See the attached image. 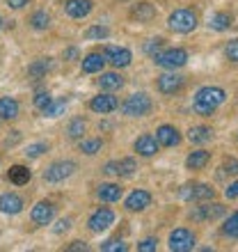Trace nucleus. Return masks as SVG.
<instances>
[{
    "instance_id": "nucleus-1",
    "label": "nucleus",
    "mask_w": 238,
    "mask_h": 252,
    "mask_svg": "<svg viewBox=\"0 0 238 252\" xmlns=\"http://www.w3.org/2000/svg\"><path fill=\"white\" fill-rule=\"evenodd\" d=\"M225 99H227V94L222 87H211V85L202 87L195 94V113L208 117V115L215 113V108L225 103Z\"/></svg>"
},
{
    "instance_id": "nucleus-2",
    "label": "nucleus",
    "mask_w": 238,
    "mask_h": 252,
    "mask_svg": "<svg viewBox=\"0 0 238 252\" xmlns=\"http://www.w3.org/2000/svg\"><path fill=\"white\" fill-rule=\"evenodd\" d=\"M167 26H170V30L181 32V34L192 32L197 28V14L192 12V9H174L170 14V19H167Z\"/></svg>"
},
{
    "instance_id": "nucleus-3",
    "label": "nucleus",
    "mask_w": 238,
    "mask_h": 252,
    "mask_svg": "<svg viewBox=\"0 0 238 252\" xmlns=\"http://www.w3.org/2000/svg\"><path fill=\"white\" fill-rule=\"evenodd\" d=\"M153 62L167 71H174L178 66H183L188 62V51L183 48H167V51H160V53L153 55Z\"/></svg>"
},
{
    "instance_id": "nucleus-4",
    "label": "nucleus",
    "mask_w": 238,
    "mask_h": 252,
    "mask_svg": "<svg viewBox=\"0 0 238 252\" xmlns=\"http://www.w3.org/2000/svg\"><path fill=\"white\" fill-rule=\"evenodd\" d=\"M151 106H153L151 99H149L145 92H138V94H131V96L124 101L121 110H124V115H128V117H145V115L151 113Z\"/></svg>"
},
{
    "instance_id": "nucleus-5",
    "label": "nucleus",
    "mask_w": 238,
    "mask_h": 252,
    "mask_svg": "<svg viewBox=\"0 0 238 252\" xmlns=\"http://www.w3.org/2000/svg\"><path fill=\"white\" fill-rule=\"evenodd\" d=\"M181 197L185 202H204V199L215 197V190L208 184H185L181 188Z\"/></svg>"
},
{
    "instance_id": "nucleus-6",
    "label": "nucleus",
    "mask_w": 238,
    "mask_h": 252,
    "mask_svg": "<svg viewBox=\"0 0 238 252\" xmlns=\"http://www.w3.org/2000/svg\"><path fill=\"white\" fill-rule=\"evenodd\" d=\"M225 206L222 204H202V206H195L190 213H188V218L195 220V222H208V220H218L225 216Z\"/></svg>"
},
{
    "instance_id": "nucleus-7",
    "label": "nucleus",
    "mask_w": 238,
    "mask_h": 252,
    "mask_svg": "<svg viewBox=\"0 0 238 252\" xmlns=\"http://www.w3.org/2000/svg\"><path fill=\"white\" fill-rule=\"evenodd\" d=\"M73 170H76V163H73V160H55L53 165L44 172V179L51 181V184H60V181L69 179L73 174Z\"/></svg>"
},
{
    "instance_id": "nucleus-8",
    "label": "nucleus",
    "mask_w": 238,
    "mask_h": 252,
    "mask_svg": "<svg viewBox=\"0 0 238 252\" xmlns=\"http://www.w3.org/2000/svg\"><path fill=\"white\" fill-rule=\"evenodd\" d=\"M195 248V234L185 227H178L170 234V250L172 252H188Z\"/></svg>"
},
{
    "instance_id": "nucleus-9",
    "label": "nucleus",
    "mask_w": 238,
    "mask_h": 252,
    "mask_svg": "<svg viewBox=\"0 0 238 252\" xmlns=\"http://www.w3.org/2000/svg\"><path fill=\"white\" fill-rule=\"evenodd\" d=\"M115 222V213L110 211V209H99V211H94L92 213V218H89V229H92L94 234H101V232H106L108 227Z\"/></svg>"
},
{
    "instance_id": "nucleus-10",
    "label": "nucleus",
    "mask_w": 238,
    "mask_h": 252,
    "mask_svg": "<svg viewBox=\"0 0 238 252\" xmlns=\"http://www.w3.org/2000/svg\"><path fill=\"white\" fill-rule=\"evenodd\" d=\"M156 85H158V92L174 94V92H178V90L183 87V76H178V73H174V71L163 73V76H158Z\"/></svg>"
},
{
    "instance_id": "nucleus-11",
    "label": "nucleus",
    "mask_w": 238,
    "mask_h": 252,
    "mask_svg": "<svg viewBox=\"0 0 238 252\" xmlns=\"http://www.w3.org/2000/svg\"><path fill=\"white\" fill-rule=\"evenodd\" d=\"M89 108H92L94 113H101V115H108V113H115L119 108V101L117 96L113 94H99V96H94L89 101Z\"/></svg>"
},
{
    "instance_id": "nucleus-12",
    "label": "nucleus",
    "mask_w": 238,
    "mask_h": 252,
    "mask_svg": "<svg viewBox=\"0 0 238 252\" xmlns=\"http://www.w3.org/2000/svg\"><path fill=\"white\" fill-rule=\"evenodd\" d=\"M158 138L156 135H151V133H145V135H140L138 140H135V152L140 154V156H153V154L158 152Z\"/></svg>"
},
{
    "instance_id": "nucleus-13",
    "label": "nucleus",
    "mask_w": 238,
    "mask_h": 252,
    "mask_svg": "<svg viewBox=\"0 0 238 252\" xmlns=\"http://www.w3.org/2000/svg\"><path fill=\"white\" fill-rule=\"evenodd\" d=\"M149 204H151V192L147 190H133L126 197V209L128 211H145Z\"/></svg>"
},
{
    "instance_id": "nucleus-14",
    "label": "nucleus",
    "mask_w": 238,
    "mask_h": 252,
    "mask_svg": "<svg viewBox=\"0 0 238 252\" xmlns=\"http://www.w3.org/2000/svg\"><path fill=\"white\" fill-rule=\"evenodd\" d=\"M106 174H117V177H133L135 172V160L133 158H121V160H113V163H108Z\"/></svg>"
},
{
    "instance_id": "nucleus-15",
    "label": "nucleus",
    "mask_w": 238,
    "mask_h": 252,
    "mask_svg": "<svg viewBox=\"0 0 238 252\" xmlns=\"http://www.w3.org/2000/svg\"><path fill=\"white\" fill-rule=\"evenodd\" d=\"M0 211L7 213V216H16V213L23 211V199H21L16 192L0 195Z\"/></svg>"
},
{
    "instance_id": "nucleus-16",
    "label": "nucleus",
    "mask_w": 238,
    "mask_h": 252,
    "mask_svg": "<svg viewBox=\"0 0 238 252\" xmlns=\"http://www.w3.org/2000/svg\"><path fill=\"white\" fill-rule=\"evenodd\" d=\"M64 12L71 19H85L87 14L92 12V0H66Z\"/></svg>"
},
{
    "instance_id": "nucleus-17",
    "label": "nucleus",
    "mask_w": 238,
    "mask_h": 252,
    "mask_svg": "<svg viewBox=\"0 0 238 252\" xmlns=\"http://www.w3.org/2000/svg\"><path fill=\"white\" fill-rule=\"evenodd\" d=\"M55 218V206L51 202H39L32 209V222L34 225H48Z\"/></svg>"
},
{
    "instance_id": "nucleus-18",
    "label": "nucleus",
    "mask_w": 238,
    "mask_h": 252,
    "mask_svg": "<svg viewBox=\"0 0 238 252\" xmlns=\"http://www.w3.org/2000/svg\"><path fill=\"white\" fill-rule=\"evenodd\" d=\"M106 58L113 62V66L121 69V66H128L133 60V55L128 48H117V46H108L106 48Z\"/></svg>"
},
{
    "instance_id": "nucleus-19",
    "label": "nucleus",
    "mask_w": 238,
    "mask_h": 252,
    "mask_svg": "<svg viewBox=\"0 0 238 252\" xmlns=\"http://www.w3.org/2000/svg\"><path fill=\"white\" fill-rule=\"evenodd\" d=\"M156 138H158V142L163 147H177L178 142H181V133H178L174 126L163 124L158 131H156Z\"/></svg>"
},
{
    "instance_id": "nucleus-20",
    "label": "nucleus",
    "mask_w": 238,
    "mask_h": 252,
    "mask_svg": "<svg viewBox=\"0 0 238 252\" xmlns=\"http://www.w3.org/2000/svg\"><path fill=\"white\" fill-rule=\"evenodd\" d=\"M153 16H156V7L151 2H138L131 9V19H135L138 23H149Z\"/></svg>"
},
{
    "instance_id": "nucleus-21",
    "label": "nucleus",
    "mask_w": 238,
    "mask_h": 252,
    "mask_svg": "<svg viewBox=\"0 0 238 252\" xmlns=\"http://www.w3.org/2000/svg\"><path fill=\"white\" fill-rule=\"evenodd\" d=\"M208 160H211V154L204 152V149H199V152H192L188 158H185V167L188 170H204L208 165Z\"/></svg>"
},
{
    "instance_id": "nucleus-22",
    "label": "nucleus",
    "mask_w": 238,
    "mask_h": 252,
    "mask_svg": "<svg viewBox=\"0 0 238 252\" xmlns=\"http://www.w3.org/2000/svg\"><path fill=\"white\" fill-rule=\"evenodd\" d=\"M0 117L2 120H16L19 117V101L12 96H2L0 99Z\"/></svg>"
},
{
    "instance_id": "nucleus-23",
    "label": "nucleus",
    "mask_w": 238,
    "mask_h": 252,
    "mask_svg": "<svg viewBox=\"0 0 238 252\" xmlns=\"http://www.w3.org/2000/svg\"><path fill=\"white\" fill-rule=\"evenodd\" d=\"M121 192L124 190L119 188V184H101L96 195H99V199H103V202H119Z\"/></svg>"
},
{
    "instance_id": "nucleus-24",
    "label": "nucleus",
    "mask_w": 238,
    "mask_h": 252,
    "mask_svg": "<svg viewBox=\"0 0 238 252\" xmlns=\"http://www.w3.org/2000/svg\"><path fill=\"white\" fill-rule=\"evenodd\" d=\"M106 53L101 55V53H89L85 58V60H83V71L85 73H96V71H101V69H103V64H106Z\"/></svg>"
},
{
    "instance_id": "nucleus-25",
    "label": "nucleus",
    "mask_w": 238,
    "mask_h": 252,
    "mask_svg": "<svg viewBox=\"0 0 238 252\" xmlns=\"http://www.w3.org/2000/svg\"><path fill=\"white\" fill-rule=\"evenodd\" d=\"M30 179H32V174H30V170H28L26 165L9 167V181H12L14 186H26Z\"/></svg>"
},
{
    "instance_id": "nucleus-26",
    "label": "nucleus",
    "mask_w": 238,
    "mask_h": 252,
    "mask_svg": "<svg viewBox=\"0 0 238 252\" xmlns=\"http://www.w3.org/2000/svg\"><path fill=\"white\" fill-rule=\"evenodd\" d=\"M213 138V131L208 126H192L190 131H188V140L195 142V145H204L208 140Z\"/></svg>"
},
{
    "instance_id": "nucleus-27",
    "label": "nucleus",
    "mask_w": 238,
    "mask_h": 252,
    "mask_svg": "<svg viewBox=\"0 0 238 252\" xmlns=\"http://www.w3.org/2000/svg\"><path fill=\"white\" fill-rule=\"evenodd\" d=\"M99 85L103 87V90H121V87H124V78H121L119 73L110 71V73H103V76H101Z\"/></svg>"
},
{
    "instance_id": "nucleus-28",
    "label": "nucleus",
    "mask_w": 238,
    "mask_h": 252,
    "mask_svg": "<svg viewBox=\"0 0 238 252\" xmlns=\"http://www.w3.org/2000/svg\"><path fill=\"white\" fill-rule=\"evenodd\" d=\"M229 26H232V14H227V12H218L211 19V28H213V30H218V32L227 30Z\"/></svg>"
},
{
    "instance_id": "nucleus-29",
    "label": "nucleus",
    "mask_w": 238,
    "mask_h": 252,
    "mask_svg": "<svg viewBox=\"0 0 238 252\" xmlns=\"http://www.w3.org/2000/svg\"><path fill=\"white\" fill-rule=\"evenodd\" d=\"M222 234H225V236H232V239H238V211L232 213V216L225 220V225H222Z\"/></svg>"
},
{
    "instance_id": "nucleus-30",
    "label": "nucleus",
    "mask_w": 238,
    "mask_h": 252,
    "mask_svg": "<svg viewBox=\"0 0 238 252\" xmlns=\"http://www.w3.org/2000/svg\"><path fill=\"white\" fill-rule=\"evenodd\" d=\"M85 122L80 120V117H76V120H71V124H69V128H66V135L71 140H78V138H83V133H85Z\"/></svg>"
},
{
    "instance_id": "nucleus-31",
    "label": "nucleus",
    "mask_w": 238,
    "mask_h": 252,
    "mask_svg": "<svg viewBox=\"0 0 238 252\" xmlns=\"http://www.w3.org/2000/svg\"><path fill=\"white\" fill-rule=\"evenodd\" d=\"M64 108H66V101L64 99H58V101H51L41 113L46 115V117H58V115H62L64 113Z\"/></svg>"
},
{
    "instance_id": "nucleus-32",
    "label": "nucleus",
    "mask_w": 238,
    "mask_h": 252,
    "mask_svg": "<svg viewBox=\"0 0 238 252\" xmlns=\"http://www.w3.org/2000/svg\"><path fill=\"white\" fill-rule=\"evenodd\" d=\"M101 147H103V142H101L99 138H94V140H80V152L87 154V156H92V154L101 152Z\"/></svg>"
},
{
    "instance_id": "nucleus-33",
    "label": "nucleus",
    "mask_w": 238,
    "mask_h": 252,
    "mask_svg": "<svg viewBox=\"0 0 238 252\" xmlns=\"http://www.w3.org/2000/svg\"><path fill=\"white\" fill-rule=\"evenodd\" d=\"M48 69H51V62H48V60H39V62H34V64L28 66V73H30V76H34V78H41Z\"/></svg>"
},
{
    "instance_id": "nucleus-34",
    "label": "nucleus",
    "mask_w": 238,
    "mask_h": 252,
    "mask_svg": "<svg viewBox=\"0 0 238 252\" xmlns=\"http://www.w3.org/2000/svg\"><path fill=\"white\" fill-rule=\"evenodd\" d=\"M30 23H32L34 30H46L48 23H51V19H48L46 12H34L32 19H30Z\"/></svg>"
},
{
    "instance_id": "nucleus-35",
    "label": "nucleus",
    "mask_w": 238,
    "mask_h": 252,
    "mask_svg": "<svg viewBox=\"0 0 238 252\" xmlns=\"http://www.w3.org/2000/svg\"><path fill=\"white\" fill-rule=\"evenodd\" d=\"M101 250L103 252H126L128 250V246H126L121 239H110V241H106V243L101 246Z\"/></svg>"
},
{
    "instance_id": "nucleus-36",
    "label": "nucleus",
    "mask_w": 238,
    "mask_h": 252,
    "mask_svg": "<svg viewBox=\"0 0 238 252\" xmlns=\"http://www.w3.org/2000/svg\"><path fill=\"white\" fill-rule=\"evenodd\" d=\"M85 37H87V39H106V37H108V28L94 26V28H89V30L85 32Z\"/></svg>"
},
{
    "instance_id": "nucleus-37",
    "label": "nucleus",
    "mask_w": 238,
    "mask_h": 252,
    "mask_svg": "<svg viewBox=\"0 0 238 252\" xmlns=\"http://www.w3.org/2000/svg\"><path fill=\"white\" fill-rule=\"evenodd\" d=\"M46 152V145L44 142H37V145H30L26 149V156H30V158H37V156H41V154Z\"/></svg>"
},
{
    "instance_id": "nucleus-38",
    "label": "nucleus",
    "mask_w": 238,
    "mask_h": 252,
    "mask_svg": "<svg viewBox=\"0 0 238 252\" xmlns=\"http://www.w3.org/2000/svg\"><path fill=\"white\" fill-rule=\"evenodd\" d=\"M225 55H227V58H229L232 62H238V39H234V41H229V44H227Z\"/></svg>"
},
{
    "instance_id": "nucleus-39",
    "label": "nucleus",
    "mask_w": 238,
    "mask_h": 252,
    "mask_svg": "<svg viewBox=\"0 0 238 252\" xmlns=\"http://www.w3.org/2000/svg\"><path fill=\"white\" fill-rule=\"evenodd\" d=\"M51 101H53V99H51V94H48V92H39L37 96H34V106L39 108V110H44Z\"/></svg>"
},
{
    "instance_id": "nucleus-40",
    "label": "nucleus",
    "mask_w": 238,
    "mask_h": 252,
    "mask_svg": "<svg viewBox=\"0 0 238 252\" xmlns=\"http://www.w3.org/2000/svg\"><path fill=\"white\" fill-rule=\"evenodd\" d=\"M156 248H158V239H145L142 243H138L140 252H153Z\"/></svg>"
},
{
    "instance_id": "nucleus-41",
    "label": "nucleus",
    "mask_w": 238,
    "mask_h": 252,
    "mask_svg": "<svg viewBox=\"0 0 238 252\" xmlns=\"http://www.w3.org/2000/svg\"><path fill=\"white\" fill-rule=\"evenodd\" d=\"M222 170H225L227 174H234V177H236L238 174V160L236 158H227L225 163H222Z\"/></svg>"
},
{
    "instance_id": "nucleus-42",
    "label": "nucleus",
    "mask_w": 238,
    "mask_h": 252,
    "mask_svg": "<svg viewBox=\"0 0 238 252\" xmlns=\"http://www.w3.org/2000/svg\"><path fill=\"white\" fill-rule=\"evenodd\" d=\"M160 46H163V39H153L151 44H147V53H149V55L160 53Z\"/></svg>"
},
{
    "instance_id": "nucleus-43",
    "label": "nucleus",
    "mask_w": 238,
    "mask_h": 252,
    "mask_svg": "<svg viewBox=\"0 0 238 252\" xmlns=\"http://www.w3.org/2000/svg\"><path fill=\"white\" fill-rule=\"evenodd\" d=\"M225 195H227L229 199H236V197H238V181H236V184H232L229 188H227Z\"/></svg>"
},
{
    "instance_id": "nucleus-44",
    "label": "nucleus",
    "mask_w": 238,
    "mask_h": 252,
    "mask_svg": "<svg viewBox=\"0 0 238 252\" xmlns=\"http://www.w3.org/2000/svg\"><path fill=\"white\" fill-rule=\"evenodd\" d=\"M30 0H7V5L12 7V9H21V7H26Z\"/></svg>"
},
{
    "instance_id": "nucleus-45",
    "label": "nucleus",
    "mask_w": 238,
    "mask_h": 252,
    "mask_svg": "<svg viewBox=\"0 0 238 252\" xmlns=\"http://www.w3.org/2000/svg\"><path fill=\"white\" fill-rule=\"evenodd\" d=\"M69 250L71 252H78V250H87V246L83 243V241H73L71 246H69Z\"/></svg>"
},
{
    "instance_id": "nucleus-46",
    "label": "nucleus",
    "mask_w": 238,
    "mask_h": 252,
    "mask_svg": "<svg viewBox=\"0 0 238 252\" xmlns=\"http://www.w3.org/2000/svg\"><path fill=\"white\" fill-rule=\"evenodd\" d=\"M64 229H69V220H60L58 222V227H55V232H64Z\"/></svg>"
},
{
    "instance_id": "nucleus-47",
    "label": "nucleus",
    "mask_w": 238,
    "mask_h": 252,
    "mask_svg": "<svg viewBox=\"0 0 238 252\" xmlns=\"http://www.w3.org/2000/svg\"><path fill=\"white\" fill-rule=\"evenodd\" d=\"M76 55H78V51H76V48H69L64 53V58H76Z\"/></svg>"
},
{
    "instance_id": "nucleus-48",
    "label": "nucleus",
    "mask_w": 238,
    "mask_h": 252,
    "mask_svg": "<svg viewBox=\"0 0 238 252\" xmlns=\"http://www.w3.org/2000/svg\"><path fill=\"white\" fill-rule=\"evenodd\" d=\"M0 28H2V19H0Z\"/></svg>"
}]
</instances>
